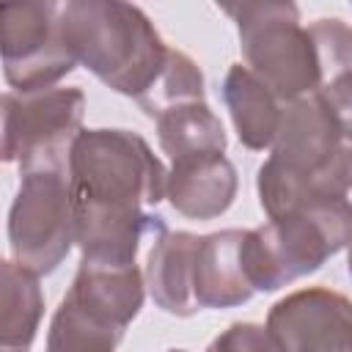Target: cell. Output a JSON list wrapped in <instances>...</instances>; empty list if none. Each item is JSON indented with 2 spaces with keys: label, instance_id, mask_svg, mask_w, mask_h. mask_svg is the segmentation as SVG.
I'll list each match as a JSON object with an SVG mask.
<instances>
[{
  "label": "cell",
  "instance_id": "13",
  "mask_svg": "<svg viewBox=\"0 0 352 352\" xmlns=\"http://www.w3.org/2000/svg\"><path fill=\"white\" fill-rule=\"evenodd\" d=\"M66 294L126 330L143 308L146 283L138 264H102L80 258Z\"/></svg>",
  "mask_w": 352,
  "mask_h": 352
},
{
  "label": "cell",
  "instance_id": "12",
  "mask_svg": "<svg viewBox=\"0 0 352 352\" xmlns=\"http://www.w3.org/2000/svg\"><path fill=\"white\" fill-rule=\"evenodd\" d=\"M201 236L190 231H168L148 250L146 286L157 308L170 316H192L201 311L195 300V256Z\"/></svg>",
  "mask_w": 352,
  "mask_h": 352
},
{
  "label": "cell",
  "instance_id": "11",
  "mask_svg": "<svg viewBox=\"0 0 352 352\" xmlns=\"http://www.w3.org/2000/svg\"><path fill=\"white\" fill-rule=\"evenodd\" d=\"M239 190V176L226 154L176 162L168 170L165 198L190 220H214L231 209Z\"/></svg>",
  "mask_w": 352,
  "mask_h": 352
},
{
  "label": "cell",
  "instance_id": "19",
  "mask_svg": "<svg viewBox=\"0 0 352 352\" xmlns=\"http://www.w3.org/2000/svg\"><path fill=\"white\" fill-rule=\"evenodd\" d=\"M206 352H283V346L267 330V324L234 322L209 341Z\"/></svg>",
  "mask_w": 352,
  "mask_h": 352
},
{
  "label": "cell",
  "instance_id": "18",
  "mask_svg": "<svg viewBox=\"0 0 352 352\" xmlns=\"http://www.w3.org/2000/svg\"><path fill=\"white\" fill-rule=\"evenodd\" d=\"M204 94H206L204 74H201L198 63L187 52L170 47L162 72L157 74L151 88L138 99V104L148 118L157 121L170 107H179L187 102H204Z\"/></svg>",
  "mask_w": 352,
  "mask_h": 352
},
{
  "label": "cell",
  "instance_id": "2",
  "mask_svg": "<svg viewBox=\"0 0 352 352\" xmlns=\"http://www.w3.org/2000/svg\"><path fill=\"white\" fill-rule=\"evenodd\" d=\"M58 28L80 66L135 102L151 88L170 52L146 11L121 0L60 3Z\"/></svg>",
  "mask_w": 352,
  "mask_h": 352
},
{
  "label": "cell",
  "instance_id": "5",
  "mask_svg": "<svg viewBox=\"0 0 352 352\" xmlns=\"http://www.w3.org/2000/svg\"><path fill=\"white\" fill-rule=\"evenodd\" d=\"M236 22L248 69L286 104L324 85L319 44L300 22V8L286 0L223 6Z\"/></svg>",
  "mask_w": 352,
  "mask_h": 352
},
{
  "label": "cell",
  "instance_id": "8",
  "mask_svg": "<svg viewBox=\"0 0 352 352\" xmlns=\"http://www.w3.org/2000/svg\"><path fill=\"white\" fill-rule=\"evenodd\" d=\"M60 3H8L0 8V52L6 82L16 94L55 88L77 60L58 28Z\"/></svg>",
  "mask_w": 352,
  "mask_h": 352
},
{
  "label": "cell",
  "instance_id": "9",
  "mask_svg": "<svg viewBox=\"0 0 352 352\" xmlns=\"http://www.w3.org/2000/svg\"><path fill=\"white\" fill-rule=\"evenodd\" d=\"M267 330L283 352H352V300L327 286L297 289L270 308Z\"/></svg>",
  "mask_w": 352,
  "mask_h": 352
},
{
  "label": "cell",
  "instance_id": "20",
  "mask_svg": "<svg viewBox=\"0 0 352 352\" xmlns=\"http://www.w3.org/2000/svg\"><path fill=\"white\" fill-rule=\"evenodd\" d=\"M316 96L322 99V104L327 107V113L333 116V121L338 124L344 138L352 140V72H341V74L330 77L316 91Z\"/></svg>",
  "mask_w": 352,
  "mask_h": 352
},
{
  "label": "cell",
  "instance_id": "14",
  "mask_svg": "<svg viewBox=\"0 0 352 352\" xmlns=\"http://www.w3.org/2000/svg\"><path fill=\"white\" fill-rule=\"evenodd\" d=\"M220 94L239 143L250 151L272 148L283 116V102L242 63H234L226 72Z\"/></svg>",
  "mask_w": 352,
  "mask_h": 352
},
{
  "label": "cell",
  "instance_id": "10",
  "mask_svg": "<svg viewBox=\"0 0 352 352\" xmlns=\"http://www.w3.org/2000/svg\"><path fill=\"white\" fill-rule=\"evenodd\" d=\"M256 294L250 278L248 228L201 236L195 256V300L201 308H234Z\"/></svg>",
  "mask_w": 352,
  "mask_h": 352
},
{
  "label": "cell",
  "instance_id": "16",
  "mask_svg": "<svg viewBox=\"0 0 352 352\" xmlns=\"http://www.w3.org/2000/svg\"><path fill=\"white\" fill-rule=\"evenodd\" d=\"M157 140L173 165L198 157L226 154L228 146L223 121L212 113L206 102H187L165 110L157 118Z\"/></svg>",
  "mask_w": 352,
  "mask_h": 352
},
{
  "label": "cell",
  "instance_id": "7",
  "mask_svg": "<svg viewBox=\"0 0 352 352\" xmlns=\"http://www.w3.org/2000/svg\"><path fill=\"white\" fill-rule=\"evenodd\" d=\"M8 209V245L16 264L41 275L55 272L74 242V206L69 170L19 173Z\"/></svg>",
  "mask_w": 352,
  "mask_h": 352
},
{
  "label": "cell",
  "instance_id": "4",
  "mask_svg": "<svg viewBox=\"0 0 352 352\" xmlns=\"http://www.w3.org/2000/svg\"><path fill=\"white\" fill-rule=\"evenodd\" d=\"M352 245V201L316 198L248 228L250 278L256 292H278L316 272L330 256Z\"/></svg>",
  "mask_w": 352,
  "mask_h": 352
},
{
  "label": "cell",
  "instance_id": "1",
  "mask_svg": "<svg viewBox=\"0 0 352 352\" xmlns=\"http://www.w3.org/2000/svg\"><path fill=\"white\" fill-rule=\"evenodd\" d=\"M256 190L267 217H280L316 198H344L352 190V140L344 138L316 94L283 104Z\"/></svg>",
  "mask_w": 352,
  "mask_h": 352
},
{
  "label": "cell",
  "instance_id": "3",
  "mask_svg": "<svg viewBox=\"0 0 352 352\" xmlns=\"http://www.w3.org/2000/svg\"><path fill=\"white\" fill-rule=\"evenodd\" d=\"M72 201L116 212H148L165 198L168 170L132 129H82L69 154Z\"/></svg>",
  "mask_w": 352,
  "mask_h": 352
},
{
  "label": "cell",
  "instance_id": "6",
  "mask_svg": "<svg viewBox=\"0 0 352 352\" xmlns=\"http://www.w3.org/2000/svg\"><path fill=\"white\" fill-rule=\"evenodd\" d=\"M85 94L80 88H44L3 94V160L19 173L69 170V154L82 132Z\"/></svg>",
  "mask_w": 352,
  "mask_h": 352
},
{
  "label": "cell",
  "instance_id": "21",
  "mask_svg": "<svg viewBox=\"0 0 352 352\" xmlns=\"http://www.w3.org/2000/svg\"><path fill=\"white\" fill-rule=\"evenodd\" d=\"M346 264H349V275H352V245H349V258H346Z\"/></svg>",
  "mask_w": 352,
  "mask_h": 352
},
{
  "label": "cell",
  "instance_id": "17",
  "mask_svg": "<svg viewBox=\"0 0 352 352\" xmlns=\"http://www.w3.org/2000/svg\"><path fill=\"white\" fill-rule=\"evenodd\" d=\"M124 333V327L107 322L104 316L63 294L60 305L52 314L44 352H116Z\"/></svg>",
  "mask_w": 352,
  "mask_h": 352
},
{
  "label": "cell",
  "instance_id": "22",
  "mask_svg": "<svg viewBox=\"0 0 352 352\" xmlns=\"http://www.w3.org/2000/svg\"><path fill=\"white\" fill-rule=\"evenodd\" d=\"M168 352H187V349H168Z\"/></svg>",
  "mask_w": 352,
  "mask_h": 352
},
{
  "label": "cell",
  "instance_id": "15",
  "mask_svg": "<svg viewBox=\"0 0 352 352\" xmlns=\"http://www.w3.org/2000/svg\"><path fill=\"white\" fill-rule=\"evenodd\" d=\"M41 316L44 294L38 275L6 258L0 280V352H30Z\"/></svg>",
  "mask_w": 352,
  "mask_h": 352
}]
</instances>
